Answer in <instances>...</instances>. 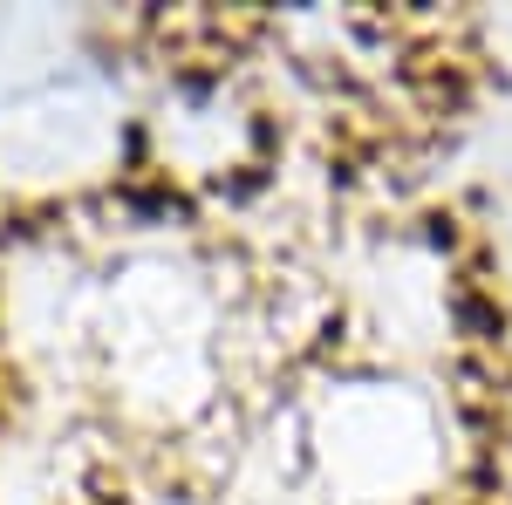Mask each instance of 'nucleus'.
I'll list each match as a JSON object with an SVG mask.
<instances>
[{"instance_id": "f257e3e1", "label": "nucleus", "mask_w": 512, "mask_h": 505, "mask_svg": "<svg viewBox=\"0 0 512 505\" xmlns=\"http://www.w3.org/2000/svg\"><path fill=\"white\" fill-rule=\"evenodd\" d=\"M89 342L123 410L192 424L226 383V314L212 280L178 253H123L89 287Z\"/></svg>"}, {"instance_id": "f03ea898", "label": "nucleus", "mask_w": 512, "mask_h": 505, "mask_svg": "<svg viewBox=\"0 0 512 505\" xmlns=\"http://www.w3.org/2000/svg\"><path fill=\"white\" fill-rule=\"evenodd\" d=\"M137 123L144 110L110 62H55L0 103V185L41 198L103 185L137 151Z\"/></svg>"}, {"instance_id": "7ed1b4c3", "label": "nucleus", "mask_w": 512, "mask_h": 505, "mask_svg": "<svg viewBox=\"0 0 512 505\" xmlns=\"http://www.w3.org/2000/svg\"><path fill=\"white\" fill-rule=\"evenodd\" d=\"M437 424L431 396L396 376H342L308 403V458L328 485H342L362 505L417 499L437 478Z\"/></svg>"}, {"instance_id": "20e7f679", "label": "nucleus", "mask_w": 512, "mask_h": 505, "mask_svg": "<svg viewBox=\"0 0 512 505\" xmlns=\"http://www.w3.org/2000/svg\"><path fill=\"white\" fill-rule=\"evenodd\" d=\"M253 137V110L239 103L226 82H171L137 123V151H158L178 178H226Z\"/></svg>"}]
</instances>
